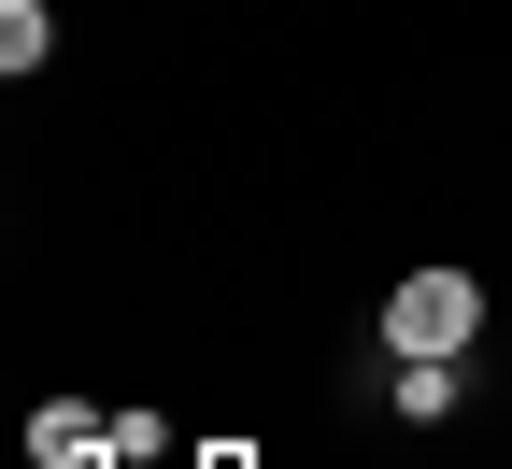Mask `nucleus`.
<instances>
[{
    "mask_svg": "<svg viewBox=\"0 0 512 469\" xmlns=\"http://www.w3.org/2000/svg\"><path fill=\"white\" fill-rule=\"evenodd\" d=\"M43 57H57V15L43 0H0V72H43Z\"/></svg>",
    "mask_w": 512,
    "mask_h": 469,
    "instance_id": "7ed1b4c3",
    "label": "nucleus"
},
{
    "mask_svg": "<svg viewBox=\"0 0 512 469\" xmlns=\"http://www.w3.org/2000/svg\"><path fill=\"white\" fill-rule=\"evenodd\" d=\"M29 455L43 469H86L100 455V413H86V398H43V413H29Z\"/></svg>",
    "mask_w": 512,
    "mask_h": 469,
    "instance_id": "f03ea898",
    "label": "nucleus"
},
{
    "mask_svg": "<svg viewBox=\"0 0 512 469\" xmlns=\"http://www.w3.org/2000/svg\"><path fill=\"white\" fill-rule=\"evenodd\" d=\"M484 342V285L470 271H413L384 299V356H470Z\"/></svg>",
    "mask_w": 512,
    "mask_h": 469,
    "instance_id": "f257e3e1",
    "label": "nucleus"
},
{
    "mask_svg": "<svg viewBox=\"0 0 512 469\" xmlns=\"http://www.w3.org/2000/svg\"><path fill=\"white\" fill-rule=\"evenodd\" d=\"M399 413H456V356H399Z\"/></svg>",
    "mask_w": 512,
    "mask_h": 469,
    "instance_id": "20e7f679",
    "label": "nucleus"
}]
</instances>
